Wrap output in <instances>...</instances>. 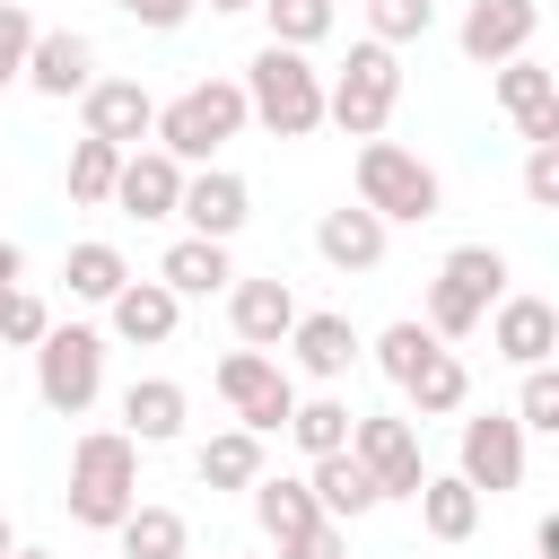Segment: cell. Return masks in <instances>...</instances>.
I'll return each instance as SVG.
<instances>
[{
	"label": "cell",
	"instance_id": "obj_2",
	"mask_svg": "<svg viewBox=\"0 0 559 559\" xmlns=\"http://www.w3.org/2000/svg\"><path fill=\"white\" fill-rule=\"evenodd\" d=\"M245 96H253V122L271 140H314L332 122V79L297 52V44H262L245 61Z\"/></svg>",
	"mask_w": 559,
	"mask_h": 559
},
{
	"label": "cell",
	"instance_id": "obj_32",
	"mask_svg": "<svg viewBox=\"0 0 559 559\" xmlns=\"http://www.w3.org/2000/svg\"><path fill=\"white\" fill-rule=\"evenodd\" d=\"M288 437H297V454L314 463V454H341L349 437H358V411L341 402V393H306L297 402V419H288Z\"/></svg>",
	"mask_w": 559,
	"mask_h": 559
},
{
	"label": "cell",
	"instance_id": "obj_8",
	"mask_svg": "<svg viewBox=\"0 0 559 559\" xmlns=\"http://www.w3.org/2000/svg\"><path fill=\"white\" fill-rule=\"evenodd\" d=\"M210 384H218V402H227L253 437H288V419H297V402H306V393H297V376H288L271 349H253V341H236V349L218 358V376H210Z\"/></svg>",
	"mask_w": 559,
	"mask_h": 559
},
{
	"label": "cell",
	"instance_id": "obj_11",
	"mask_svg": "<svg viewBox=\"0 0 559 559\" xmlns=\"http://www.w3.org/2000/svg\"><path fill=\"white\" fill-rule=\"evenodd\" d=\"M183 183H192V166L175 157V148H131L122 157V183H114V210L122 218H183Z\"/></svg>",
	"mask_w": 559,
	"mask_h": 559
},
{
	"label": "cell",
	"instance_id": "obj_28",
	"mask_svg": "<svg viewBox=\"0 0 559 559\" xmlns=\"http://www.w3.org/2000/svg\"><path fill=\"white\" fill-rule=\"evenodd\" d=\"M122 157H131V148H114V140L79 131V140H70V166H61L70 201H79V210H105V201H114V183H122Z\"/></svg>",
	"mask_w": 559,
	"mask_h": 559
},
{
	"label": "cell",
	"instance_id": "obj_33",
	"mask_svg": "<svg viewBox=\"0 0 559 559\" xmlns=\"http://www.w3.org/2000/svg\"><path fill=\"white\" fill-rule=\"evenodd\" d=\"M262 26H271V44L314 52V44L341 26V0H262Z\"/></svg>",
	"mask_w": 559,
	"mask_h": 559
},
{
	"label": "cell",
	"instance_id": "obj_44",
	"mask_svg": "<svg viewBox=\"0 0 559 559\" xmlns=\"http://www.w3.org/2000/svg\"><path fill=\"white\" fill-rule=\"evenodd\" d=\"M210 17H236V9H262V0H201Z\"/></svg>",
	"mask_w": 559,
	"mask_h": 559
},
{
	"label": "cell",
	"instance_id": "obj_40",
	"mask_svg": "<svg viewBox=\"0 0 559 559\" xmlns=\"http://www.w3.org/2000/svg\"><path fill=\"white\" fill-rule=\"evenodd\" d=\"M280 559H349V524L323 515V524H306L297 542H280Z\"/></svg>",
	"mask_w": 559,
	"mask_h": 559
},
{
	"label": "cell",
	"instance_id": "obj_5",
	"mask_svg": "<svg viewBox=\"0 0 559 559\" xmlns=\"http://www.w3.org/2000/svg\"><path fill=\"white\" fill-rule=\"evenodd\" d=\"M358 201H367L376 218H393V227H419V218L445 210V183H437V166H428L419 148H402V140H358Z\"/></svg>",
	"mask_w": 559,
	"mask_h": 559
},
{
	"label": "cell",
	"instance_id": "obj_48",
	"mask_svg": "<svg viewBox=\"0 0 559 559\" xmlns=\"http://www.w3.org/2000/svg\"><path fill=\"white\" fill-rule=\"evenodd\" d=\"M0 393H9V384H0Z\"/></svg>",
	"mask_w": 559,
	"mask_h": 559
},
{
	"label": "cell",
	"instance_id": "obj_47",
	"mask_svg": "<svg viewBox=\"0 0 559 559\" xmlns=\"http://www.w3.org/2000/svg\"><path fill=\"white\" fill-rule=\"evenodd\" d=\"M114 9H122V17H131V9H140V0H114Z\"/></svg>",
	"mask_w": 559,
	"mask_h": 559
},
{
	"label": "cell",
	"instance_id": "obj_36",
	"mask_svg": "<svg viewBox=\"0 0 559 559\" xmlns=\"http://www.w3.org/2000/svg\"><path fill=\"white\" fill-rule=\"evenodd\" d=\"M428 26H437V0H367V35H376V44H393V52H402V44H419Z\"/></svg>",
	"mask_w": 559,
	"mask_h": 559
},
{
	"label": "cell",
	"instance_id": "obj_7",
	"mask_svg": "<svg viewBox=\"0 0 559 559\" xmlns=\"http://www.w3.org/2000/svg\"><path fill=\"white\" fill-rule=\"evenodd\" d=\"M35 393L52 419H87L105 393V332L96 323H52L35 341Z\"/></svg>",
	"mask_w": 559,
	"mask_h": 559
},
{
	"label": "cell",
	"instance_id": "obj_45",
	"mask_svg": "<svg viewBox=\"0 0 559 559\" xmlns=\"http://www.w3.org/2000/svg\"><path fill=\"white\" fill-rule=\"evenodd\" d=\"M0 559H17V524L9 515H0Z\"/></svg>",
	"mask_w": 559,
	"mask_h": 559
},
{
	"label": "cell",
	"instance_id": "obj_37",
	"mask_svg": "<svg viewBox=\"0 0 559 559\" xmlns=\"http://www.w3.org/2000/svg\"><path fill=\"white\" fill-rule=\"evenodd\" d=\"M515 419H524L533 437H559V358L524 367V384H515Z\"/></svg>",
	"mask_w": 559,
	"mask_h": 559
},
{
	"label": "cell",
	"instance_id": "obj_22",
	"mask_svg": "<svg viewBox=\"0 0 559 559\" xmlns=\"http://www.w3.org/2000/svg\"><path fill=\"white\" fill-rule=\"evenodd\" d=\"M183 419H192V393H183L175 376H131V384H122V428H131L140 445H175Z\"/></svg>",
	"mask_w": 559,
	"mask_h": 559
},
{
	"label": "cell",
	"instance_id": "obj_43",
	"mask_svg": "<svg viewBox=\"0 0 559 559\" xmlns=\"http://www.w3.org/2000/svg\"><path fill=\"white\" fill-rule=\"evenodd\" d=\"M533 559H559V507H550V515L533 524Z\"/></svg>",
	"mask_w": 559,
	"mask_h": 559
},
{
	"label": "cell",
	"instance_id": "obj_9",
	"mask_svg": "<svg viewBox=\"0 0 559 559\" xmlns=\"http://www.w3.org/2000/svg\"><path fill=\"white\" fill-rule=\"evenodd\" d=\"M524 419L515 411H480V419H463V437H454V472L480 489V498H507V489H524Z\"/></svg>",
	"mask_w": 559,
	"mask_h": 559
},
{
	"label": "cell",
	"instance_id": "obj_31",
	"mask_svg": "<svg viewBox=\"0 0 559 559\" xmlns=\"http://www.w3.org/2000/svg\"><path fill=\"white\" fill-rule=\"evenodd\" d=\"M114 542H122V559H183V550H192V524H183L175 507L140 498V507L122 515V533H114Z\"/></svg>",
	"mask_w": 559,
	"mask_h": 559
},
{
	"label": "cell",
	"instance_id": "obj_19",
	"mask_svg": "<svg viewBox=\"0 0 559 559\" xmlns=\"http://www.w3.org/2000/svg\"><path fill=\"white\" fill-rule=\"evenodd\" d=\"M358 323L349 314H332V306H314V314H297V332H288V358H297V376H314V384H341L349 367H358Z\"/></svg>",
	"mask_w": 559,
	"mask_h": 559
},
{
	"label": "cell",
	"instance_id": "obj_4",
	"mask_svg": "<svg viewBox=\"0 0 559 559\" xmlns=\"http://www.w3.org/2000/svg\"><path fill=\"white\" fill-rule=\"evenodd\" d=\"M498 297H507V253L498 245H454L437 262V280H428V332L437 341H472Z\"/></svg>",
	"mask_w": 559,
	"mask_h": 559
},
{
	"label": "cell",
	"instance_id": "obj_16",
	"mask_svg": "<svg viewBox=\"0 0 559 559\" xmlns=\"http://www.w3.org/2000/svg\"><path fill=\"white\" fill-rule=\"evenodd\" d=\"M26 87L52 96V105L87 96V87H96V44H87L79 26H44V35H35V61H26Z\"/></svg>",
	"mask_w": 559,
	"mask_h": 559
},
{
	"label": "cell",
	"instance_id": "obj_21",
	"mask_svg": "<svg viewBox=\"0 0 559 559\" xmlns=\"http://www.w3.org/2000/svg\"><path fill=\"white\" fill-rule=\"evenodd\" d=\"M306 480H314V498H323V515H332V524H358V515H376V507H384V480L367 472V454H358V445L314 454V463H306Z\"/></svg>",
	"mask_w": 559,
	"mask_h": 559
},
{
	"label": "cell",
	"instance_id": "obj_23",
	"mask_svg": "<svg viewBox=\"0 0 559 559\" xmlns=\"http://www.w3.org/2000/svg\"><path fill=\"white\" fill-rule=\"evenodd\" d=\"M157 280H166V288L192 306V297H218V288H236V262H227V245H218V236H192V227H183V236L166 245Z\"/></svg>",
	"mask_w": 559,
	"mask_h": 559
},
{
	"label": "cell",
	"instance_id": "obj_6",
	"mask_svg": "<svg viewBox=\"0 0 559 559\" xmlns=\"http://www.w3.org/2000/svg\"><path fill=\"white\" fill-rule=\"evenodd\" d=\"M393 105H402V52L376 44V35H358L349 61L332 70V131H349V140H384Z\"/></svg>",
	"mask_w": 559,
	"mask_h": 559
},
{
	"label": "cell",
	"instance_id": "obj_20",
	"mask_svg": "<svg viewBox=\"0 0 559 559\" xmlns=\"http://www.w3.org/2000/svg\"><path fill=\"white\" fill-rule=\"evenodd\" d=\"M175 323H183V297H175L166 280H131V288L105 306V332H114V341H131V349H166V341H175Z\"/></svg>",
	"mask_w": 559,
	"mask_h": 559
},
{
	"label": "cell",
	"instance_id": "obj_41",
	"mask_svg": "<svg viewBox=\"0 0 559 559\" xmlns=\"http://www.w3.org/2000/svg\"><path fill=\"white\" fill-rule=\"evenodd\" d=\"M192 9H201V0H140V9H131V26H148V35H175Z\"/></svg>",
	"mask_w": 559,
	"mask_h": 559
},
{
	"label": "cell",
	"instance_id": "obj_15",
	"mask_svg": "<svg viewBox=\"0 0 559 559\" xmlns=\"http://www.w3.org/2000/svg\"><path fill=\"white\" fill-rule=\"evenodd\" d=\"M297 288L271 271V280H236L227 288V323H236V341H253V349H288V332H297Z\"/></svg>",
	"mask_w": 559,
	"mask_h": 559
},
{
	"label": "cell",
	"instance_id": "obj_39",
	"mask_svg": "<svg viewBox=\"0 0 559 559\" xmlns=\"http://www.w3.org/2000/svg\"><path fill=\"white\" fill-rule=\"evenodd\" d=\"M524 201L533 210H559V140L550 148H524Z\"/></svg>",
	"mask_w": 559,
	"mask_h": 559
},
{
	"label": "cell",
	"instance_id": "obj_18",
	"mask_svg": "<svg viewBox=\"0 0 559 559\" xmlns=\"http://www.w3.org/2000/svg\"><path fill=\"white\" fill-rule=\"evenodd\" d=\"M384 245H393V218H376L367 201H341V210L314 218V253H323L332 271H376Z\"/></svg>",
	"mask_w": 559,
	"mask_h": 559
},
{
	"label": "cell",
	"instance_id": "obj_27",
	"mask_svg": "<svg viewBox=\"0 0 559 559\" xmlns=\"http://www.w3.org/2000/svg\"><path fill=\"white\" fill-rule=\"evenodd\" d=\"M480 489L463 480V472H428V489H419V524H428V542H472L480 533Z\"/></svg>",
	"mask_w": 559,
	"mask_h": 559
},
{
	"label": "cell",
	"instance_id": "obj_25",
	"mask_svg": "<svg viewBox=\"0 0 559 559\" xmlns=\"http://www.w3.org/2000/svg\"><path fill=\"white\" fill-rule=\"evenodd\" d=\"M61 288H70L79 306H114V297L131 288V262H122V245H105V236H79V245L61 253Z\"/></svg>",
	"mask_w": 559,
	"mask_h": 559
},
{
	"label": "cell",
	"instance_id": "obj_24",
	"mask_svg": "<svg viewBox=\"0 0 559 559\" xmlns=\"http://www.w3.org/2000/svg\"><path fill=\"white\" fill-rule=\"evenodd\" d=\"M253 524H262V542H271V550H280V542H297L306 524H323L314 480H306V472H297V480H288V472H262V480H253Z\"/></svg>",
	"mask_w": 559,
	"mask_h": 559
},
{
	"label": "cell",
	"instance_id": "obj_26",
	"mask_svg": "<svg viewBox=\"0 0 559 559\" xmlns=\"http://www.w3.org/2000/svg\"><path fill=\"white\" fill-rule=\"evenodd\" d=\"M192 472H201V489H245L253 498V480L271 472L262 463V437L236 419V428H218V437H201V454H192Z\"/></svg>",
	"mask_w": 559,
	"mask_h": 559
},
{
	"label": "cell",
	"instance_id": "obj_35",
	"mask_svg": "<svg viewBox=\"0 0 559 559\" xmlns=\"http://www.w3.org/2000/svg\"><path fill=\"white\" fill-rule=\"evenodd\" d=\"M44 332H52V306H44L26 280H17V288H0V349H35Z\"/></svg>",
	"mask_w": 559,
	"mask_h": 559
},
{
	"label": "cell",
	"instance_id": "obj_1",
	"mask_svg": "<svg viewBox=\"0 0 559 559\" xmlns=\"http://www.w3.org/2000/svg\"><path fill=\"white\" fill-rule=\"evenodd\" d=\"M70 524L87 533H122V515L140 507V437L131 428H87L70 445V489H61Z\"/></svg>",
	"mask_w": 559,
	"mask_h": 559
},
{
	"label": "cell",
	"instance_id": "obj_34",
	"mask_svg": "<svg viewBox=\"0 0 559 559\" xmlns=\"http://www.w3.org/2000/svg\"><path fill=\"white\" fill-rule=\"evenodd\" d=\"M489 87H498V105H507V122H515V114H533V105H550V96H559V70H542L533 52H515V61H498V70H489Z\"/></svg>",
	"mask_w": 559,
	"mask_h": 559
},
{
	"label": "cell",
	"instance_id": "obj_38",
	"mask_svg": "<svg viewBox=\"0 0 559 559\" xmlns=\"http://www.w3.org/2000/svg\"><path fill=\"white\" fill-rule=\"evenodd\" d=\"M35 9L26 0H0V87H26V61H35Z\"/></svg>",
	"mask_w": 559,
	"mask_h": 559
},
{
	"label": "cell",
	"instance_id": "obj_46",
	"mask_svg": "<svg viewBox=\"0 0 559 559\" xmlns=\"http://www.w3.org/2000/svg\"><path fill=\"white\" fill-rule=\"evenodd\" d=\"M17 559H52V550H26V542H17Z\"/></svg>",
	"mask_w": 559,
	"mask_h": 559
},
{
	"label": "cell",
	"instance_id": "obj_10",
	"mask_svg": "<svg viewBox=\"0 0 559 559\" xmlns=\"http://www.w3.org/2000/svg\"><path fill=\"white\" fill-rule=\"evenodd\" d=\"M358 454H367V472L384 480V498H419L428 489V463H419V428H411V411L393 419V411H358V437H349Z\"/></svg>",
	"mask_w": 559,
	"mask_h": 559
},
{
	"label": "cell",
	"instance_id": "obj_29",
	"mask_svg": "<svg viewBox=\"0 0 559 559\" xmlns=\"http://www.w3.org/2000/svg\"><path fill=\"white\" fill-rule=\"evenodd\" d=\"M367 349H376V376H384V384L402 393V384H411V376H419V367H428V358H437L445 341L428 332V314H402V323H384V332H376Z\"/></svg>",
	"mask_w": 559,
	"mask_h": 559
},
{
	"label": "cell",
	"instance_id": "obj_42",
	"mask_svg": "<svg viewBox=\"0 0 559 559\" xmlns=\"http://www.w3.org/2000/svg\"><path fill=\"white\" fill-rule=\"evenodd\" d=\"M17 280H26V245H17V236H0V288H17Z\"/></svg>",
	"mask_w": 559,
	"mask_h": 559
},
{
	"label": "cell",
	"instance_id": "obj_12",
	"mask_svg": "<svg viewBox=\"0 0 559 559\" xmlns=\"http://www.w3.org/2000/svg\"><path fill=\"white\" fill-rule=\"evenodd\" d=\"M533 26H542V0H472L463 26H454V44H463L472 70H498V61H515L533 44Z\"/></svg>",
	"mask_w": 559,
	"mask_h": 559
},
{
	"label": "cell",
	"instance_id": "obj_17",
	"mask_svg": "<svg viewBox=\"0 0 559 559\" xmlns=\"http://www.w3.org/2000/svg\"><path fill=\"white\" fill-rule=\"evenodd\" d=\"M245 218H253L245 175H236V166H192V183H183V227H192V236L236 245V227H245Z\"/></svg>",
	"mask_w": 559,
	"mask_h": 559
},
{
	"label": "cell",
	"instance_id": "obj_13",
	"mask_svg": "<svg viewBox=\"0 0 559 559\" xmlns=\"http://www.w3.org/2000/svg\"><path fill=\"white\" fill-rule=\"evenodd\" d=\"M79 131H96V140H114V148H148V140H157V96H148L140 79H96V87L79 96Z\"/></svg>",
	"mask_w": 559,
	"mask_h": 559
},
{
	"label": "cell",
	"instance_id": "obj_14",
	"mask_svg": "<svg viewBox=\"0 0 559 559\" xmlns=\"http://www.w3.org/2000/svg\"><path fill=\"white\" fill-rule=\"evenodd\" d=\"M489 349H498L515 376H524V367H542V358H559V306H550V297H515V288H507V297L489 306Z\"/></svg>",
	"mask_w": 559,
	"mask_h": 559
},
{
	"label": "cell",
	"instance_id": "obj_30",
	"mask_svg": "<svg viewBox=\"0 0 559 559\" xmlns=\"http://www.w3.org/2000/svg\"><path fill=\"white\" fill-rule=\"evenodd\" d=\"M402 402H411V419H454V411L472 402V367H463L454 349H437V358L402 384Z\"/></svg>",
	"mask_w": 559,
	"mask_h": 559
},
{
	"label": "cell",
	"instance_id": "obj_3",
	"mask_svg": "<svg viewBox=\"0 0 559 559\" xmlns=\"http://www.w3.org/2000/svg\"><path fill=\"white\" fill-rule=\"evenodd\" d=\"M253 122L245 79H192L175 105H157V148H175L183 166H218V148Z\"/></svg>",
	"mask_w": 559,
	"mask_h": 559
}]
</instances>
